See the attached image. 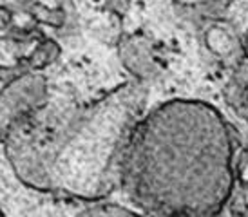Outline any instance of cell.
Returning a JSON list of instances; mask_svg holds the SVG:
<instances>
[{
  "instance_id": "1",
  "label": "cell",
  "mask_w": 248,
  "mask_h": 217,
  "mask_svg": "<svg viewBox=\"0 0 248 217\" xmlns=\"http://www.w3.org/2000/svg\"><path fill=\"white\" fill-rule=\"evenodd\" d=\"M235 176H237V183L243 190H248V149L241 150V154L237 156L235 163Z\"/></svg>"
},
{
  "instance_id": "2",
  "label": "cell",
  "mask_w": 248,
  "mask_h": 217,
  "mask_svg": "<svg viewBox=\"0 0 248 217\" xmlns=\"http://www.w3.org/2000/svg\"><path fill=\"white\" fill-rule=\"evenodd\" d=\"M228 210L232 214V217H245L248 212V199L245 196V192H235L232 199L228 201Z\"/></svg>"
},
{
  "instance_id": "3",
  "label": "cell",
  "mask_w": 248,
  "mask_h": 217,
  "mask_svg": "<svg viewBox=\"0 0 248 217\" xmlns=\"http://www.w3.org/2000/svg\"><path fill=\"white\" fill-rule=\"evenodd\" d=\"M245 217H248V212H247V216H245Z\"/></svg>"
}]
</instances>
